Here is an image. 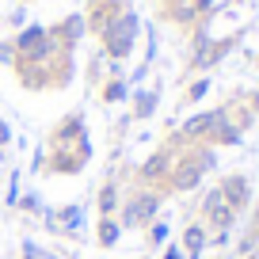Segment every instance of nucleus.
Listing matches in <instances>:
<instances>
[{"label":"nucleus","instance_id":"nucleus-5","mask_svg":"<svg viewBox=\"0 0 259 259\" xmlns=\"http://www.w3.org/2000/svg\"><path fill=\"white\" fill-rule=\"evenodd\" d=\"M54 218H57V236H65V240H80L84 236V202H65V206H57L54 210Z\"/></svg>","mask_w":259,"mask_h":259},{"label":"nucleus","instance_id":"nucleus-10","mask_svg":"<svg viewBox=\"0 0 259 259\" xmlns=\"http://www.w3.org/2000/svg\"><path fill=\"white\" fill-rule=\"evenodd\" d=\"M50 34H54V38H61L65 46H73V42H76V38L84 34V19H80V16H69V19H65L61 27H54Z\"/></svg>","mask_w":259,"mask_h":259},{"label":"nucleus","instance_id":"nucleus-9","mask_svg":"<svg viewBox=\"0 0 259 259\" xmlns=\"http://www.w3.org/2000/svg\"><path fill=\"white\" fill-rule=\"evenodd\" d=\"M12 210L19 213H31V218H42V210H46V198H42V191H19L16 206Z\"/></svg>","mask_w":259,"mask_h":259},{"label":"nucleus","instance_id":"nucleus-1","mask_svg":"<svg viewBox=\"0 0 259 259\" xmlns=\"http://www.w3.org/2000/svg\"><path fill=\"white\" fill-rule=\"evenodd\" d=\"M156 210H160V194L149 191V187H141V191H134L130 198H122V206H118L122 233H126V229H149L156 221Z\"/></svg>","mask_w":259,"mask_h":259},{"label":"nucleus","instance_id":"nucleus-11","mask_svg":"<svg viewBox=\"0 0 259 259\" xmlns=\"http://www.w3.org/2000/svg\"><path fill=\"white\" fill-rule=\"evenodd\" d=\"M156 103H160V92H138V96H134V118L156 114Z\"/></svg>","mask_w":259,"mask_h":259},{"label":"nucleus","instance_id":"nucleus-6","mask_svg":"<svg viewBox=\"0 0 259 259\" xmlns=\"http://www.w3.org/2000/svg\"><path fill=\"white\" fill-rule=\"evenodd\" d=\"M118 206H122L118 183H114V179H103V183H99V191H96V210H99V218H118Z\"/></svg>","mask_w":259,"mask_h":259},{"label":"nucleus","instance_id":"nucleus-22","mask_svg":"<svg viewBox=\"0 0 259 259\" xmlns=\"http://www.w3.org/2000/svg\"><path fill=\"white\" fill-rule=\"evenodd\" d=\"M4 176H8V171H4V168H0V183H4Z\"/></svg>","mask_w":259,"mask_h":259},{"label":"nucleus","instance_id":"nucleus-19","mask_svg":"<svg viewBox=\"0 0 259 259\" xmlns=\"http://www.w3.org/2000/svg\"><path fill=\"white\" fill-rule=\"evenodd\" d=\"M42 164H46V145L34 149V156H31V171H42Z\"/></svg>","mask_w":259,"mask_h":259},{"label":"nucleus","instance_id":"nucleus-14","mask_svg":"<svg viewBox=\"0 0 259 259\" xmlns=\"http://www.w3.org/2000/svg\"><path fill=\"white\" fill-rule=\"evenodd\" d=\"M99 96H103V103H122V99L130 96V84L114 76V80H107V84H103V92H99Z\"/></svg>","mask_w":259,"mask_h":259},{"label":"nucleus","instance_id":"nucleus-7","mask_svg":"<svg viewBox=\"0 0 259 259\" xmlns=\"http://www.w3.org/2000/svg\"><path fill=\"white\" fill-rule=\"evenodd\" d=\"M168 171H171V156L168 153H153L145 164L138 168V183H160V179H168Z\"/></svg>","mask_w":259,"mask_h":259},{"label":"nucleus","instance_id":"nucleus-3","mask_svg":"<svg viewBox=\"0 0 259 259\" xmlns=\"http://www.w3.org/2000/svg\"><path fill=\"white\" fill-rule=\"evenodd\" d=\"M92 156H96L92 138L80 141L76 149H46V164H42V171H50V176H80V171L92 164Z\"/></svg>","mask_w":259,"mask_h":259},{"label":"nucleus","instance_id":"nucleus-20","mask_svg":"<svg viewBox=\"0 0 259 259\" xmlns=\"http://www.w3.org/2000/svg\"><path fill=\"white\" fill-rule=\"evenodd\" d=\"M12 23L23 27V23H27V12H23V8H16V12H12Z\"/></svg>","mask_w":259,"mask_h":259},{"label":"nucleus","instance_id":"nucleus-21","mask_svg":"<svg viewBox=\"0 0 259 259\" xmlns=\"http://www.w3.org/2000/svg\"><path fill=\"white\" fill-rule=\"evenodd\" d=\"M164 259H183V251H179L176 244H168V248H164Z\"/></svg>","mask_w":259,"mask_h":259},{"label":"nucleus","instance_id":"nucleus-18","mask_svg":"<svg viewBox=\"0 0 259 259\" xmlns=\"http://www.w3.org/2000/svg\"><path fill=\"white\" fill-rule=\"evenodd\" d=\"M0 61H4V65H16V46H12V42H0Z\"/></svg>","mask_w":259,"mask_h":259},{"label":"nucleus","instance_id":"nucleus-16","mask_svg":"<svg viewBox=\"0 0 259 259\" xmlns=\"http://www.w3.org/2000/svg\"><path fill=\"white\" fill-rule=\"evenodd\" d=\"M168 236H171L168 221H153V225H149V244H153V248H164V244H168Z\"/></svg>","mask_w":259,"mask_h":259},{"label":"nucleus","instance_id":"nucleus-12","mask_svg":"<svg viewBox=\"0 0 259 259\" xmlns=\"http://www.w3.org/2000/svg\"><path fill=\"white\" fill-rule=\"evenodd\" d=\"M19 259H57V255L46 248V244H38V240H31V236H23V240H19Z\"/></svg>","mask_w":259,"mask_h":259},{"label":"nucleus","instance_id":"nucleus-4","mask_svg":"<svg viewBox=\"0 0 259 259\" xmlns=\"http://www.w3.org/2000/svg\"><path fill=\"white\" fill-rule=\"evenodd\" d=\"M80 141H88V122L80 111L65 114L54 130H50V149H76Z\"/></svg>","mask_w":259,"mask_h":259},{"label":"nucleus","instance_id":"nucleus-13","mask_svg":"<svg viewBox=\"0 0 259 259\" xmlns=\"http://www.w3.org/2000/svg\"><path fill=\"white\" fill-rule=\"evenodd\" d=\"M202 248H206L202 225H191V229L183 233V251H187V255H202Z\"/></svg>","mask_w":259,"mask_h":259},{"label":"nucleus","instance_id":"nucleus-23","mask_svg":"<svg viewBox=\"0 0 259 259\" xmlns=\"http://www.w3.org/2000/svg\"><path fill=\"white\" fill-rule=\"evenodd\" d=\"M4 259H12V255H4Z\"/></svg>","mask_w":259,"mask_h":259},{"label":"nucleus","instance_id":"nucleus-2","mask_svg":"<svg viewBox=\"0 0 259 259\" xmlns=\"http://www.w3.org/2000/svg\"><path fill=\"white\" fill-rule=\"evenodd\" d=\"M138 16L134 12H122V16H114L111 23L103 27V50L111 61H122V57L134 50V42H138Z\"/></svg>","mask_w":259,"mask_h":259},{"label":"nucleus","instance_id":"nucleus-8","mask_svg":"<svg viewBox=\"0 0 259 259\" xmlns=\"http://www.w3.org/2000/svg\"><path fill=\"white\" fill-rule=\"evenodd\" d=\"M118 240H122L118 218H99V221H96V244H99V248H114Z\"/></svg>","mask_w":259,"mask_h":259},{"label":"nucleus","instance_id":"nucleus-17","mask_svg":"<svg viewBox=\"0 0 259 259\" xmlns=\"http://www.w3.org/2000/svg\"><path fill=\"white\" fill-rule=\"evenodd\" d=\"M12 141H16V130H12V122H8V118H0V153H4Z\"/></svg>","mask_w":259,"mask_h":259},{"label":"nucleus","instance_id":"nucleus-15","mask_svg":"<svg viewBox=\"0 0 259 259\" xmlns=\"http://www.w3.org/2000/svg\"><path fill=\"white\" fill-rule=\"evenodd\" d=\"M19 179H23V171H8V176H4V183H8V187H4V206H16V198H19Z\"/></svg>","mask_w":259,"mask_h":259}]
</instances>
